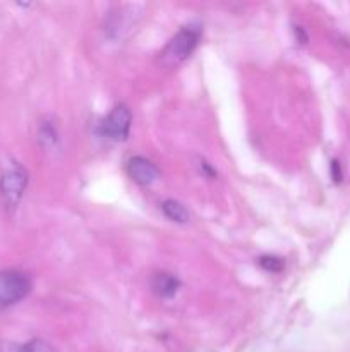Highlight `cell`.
Returning <instances> with one entry per match:
<instances>
[{"mask_svg": "<svg viewBox=\"0 0 350 352\" xmlns=\"http://www.w3.org/2000/svg\"><path fill=\"white\" fill-rule=\"evenodd\" d=\"M199 38H201V28L189 24V26L182 28L165 47L163 54H161V60L167 65H177L184 62L189 55L194 52L198 47Z\"/></svg>", "mask_w": 350, "mask_h": 352, "instance_id": "cell-1", "label": "cell"}, {"mask_svg": "<svg viewBox=\"0 0 350 352\" xmlns=\"http://www.w3.org/2000/svg\"><path fill=\"white\" fill-rule=\"evenodd\" d=\"M27 188V172L19 164H12L0 175V198L7 210H16Z\"/></svg>", "mask_w": 350, "mask_h": 352, "instance_id": "cell-2", "label": "cell"}, {"mask_svg": "<svg viewBox=\"0 0 350 352\" xmlns=\"http://www.w3.org/2000/svg\"><path fill=\"white\" fill-rule=\"evenodd\" d=\"M31 291V280L17 270H0V313L10 308Z\"/></svg>", "mask_w": 350, "mask_h": 352, "instance_id": "cell-3", "label": "cell"}, {"mask_svg": "<svg viewBox=\"0 0 350 352\" xmlns=\"http://www.w3.org/2000/svg\"><path fill=\"white\" fill-rule=\"evenodd\" d=\"M130 124H132V113H130L129 107L120 103V105L113 107L112 112L103 119L100 131L108 140L124 141L129 136Z\"/></svg>", "mask_w": 350, "mask_h": 352, "instance_id": "cell-4", "label": "cell"}, {"mask_svg": "<svg viewBox=\"0 0 350 352\" xmlns=\"http://www.w3.org/2000/svg\"><path fill=\"white\" fill-rule=\"evenodd\" d=\"M127 174L134 182L141 186H150L160 177V170L151 160L144 157H132L127 162Z\"/></svg>", "mask_w": 350, "mask_h": 352, "instance_id": "cell-5", "label": "cell"}, {"mask_svg": "<svg viewBox=\"0 0 350 352\" xmlns=\"http://www.w3.org/2000/svg\"><path fill=\"white\" fill-rule=\"evenodd\" d=\"M151 287H153L154 294H158L160 298H174L180 287V282L175 275L168 274V272H160L151 280Z\"/></svg>", "mask_w": 350, "mask_h": 352, "instance_id": "cell-6", "label": "cell"}, {"mask_svg": "<svg viewBox=\"0 0 350 352\" xmlns=\"http://www.w3.org/2000/svg\"><path fill=\"white\" fill-rule=\"evenodd\" d=\"M161 210H163V213L172 220V222L187 223L189 219H191L187 208H185L182 203L175 201V199H165L163 205H161Z\"/></svg>", "mask_w": 350, "mask_h": 352, "instance_id": "cell-7", "label": "cell"}, {"mask_svg": "<svg viewBox=\"0 0 350 352\" xmlns=\"http://www.w3.org/2000/svg\"><path fill=\"white\" fill-rule=\"evenodd\" d=\"M2 352H55V349L47 340L33 339L26 344H21V346H16V344H3Z\"/></svg>", "mask_w": 350, "mask_h": 352, "instance_id": "cell-8", "label": "cell"}, {"mask_svg": "<svg viewBox=\"0 0 350 352\" xmlns=\"http://www.w3.org/2000/svg\"><path fill=\"white\" fill-rule=\"evenodd\" d=\"M57 129H55L54 122H41L38 127V141L43 146H54L57 143Z\"/></svg>", "mask_w": 350, "mask_h": 352, "instance_id": "cell-9", "label": "cell"}, {"mask_svg": "<svg viewBox=\"0 0 350 352\" xmlns=\"http://www.w3.org/2000/svg\"><path fill=\"white\" fill-rule=\"evenodd\" d=\"M259 265L266 272L277 274V272H281V268H283V260H280V258H277V256H270V254H266V256L259 258Z\"/></svg>", "mask_w": 350, "mask_h": 352, "instance_id": "cell-10", "label": "cell"}]
</instances>
